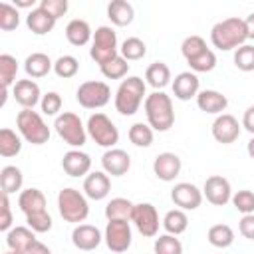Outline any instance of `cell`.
<instances>
[{"label": "cell", "instance_id": "obj_1", "mask_svg": "<svg viewBox=\"0 0 254 254\" xmlns=\"http://www.w3.org/2000/svg\"><path fill=\"white\" fill-rule=\"evenodd\" d=\"M246 40H248L246 24H244V18H238V16L220 20L210 30V42H212V46L218 48V50H222V52L238 50L240 46L246 44Z\"/></svg>", "mask_w": 254, "mask_h": 254}, {"label": "cell", "instance_id": "obj_2", "mask_svg": "<svg viewBox=\"0 0 254 254\" xmlns=\"http://www.w3.org/2000/svg\"><path fill=\"white\" fill-rule=\"evenodd\" d=\"M145 115L147 123L153 131L165 133L173 127L175 123V109H173V99L165 91H153L145 97Z\"/></svg>", "mask_w": 254, "mask_h": 254}, {"label": "cell", "instance_id": "obj_3", "mask_svg": "<svg viewBox=\"0 0 254 254\" xmlns=\"http://www.w3.org/2000/svg\"><path fill=\"white\" fill-rule=\"evenodd\" d=\"M147 83L139 75H129L123 79L115 91V109L121 115H135L143 103Z\"/></svg>", "mask_w": 254, "mask_h": 254}, {"label": "cell", "instance_id": "obj_4", "mask_svg": "<svg viewBox=\"0 0 254 254\" xmlns=\"http://www.w3.org/2000/svg\"><path fill=\"white\" fill-rule=\"evenodd\" d=\"M58 210H60V214L65 222L79 224L87 218L89 204H87V198H85L83 192H79L77 189L65 187L58 194Z\"/></svg>", "mask_w": 254, "mask_h": 254}, {"label": "cell", "instance_id": "obj_5", "mask_svg": "<svg viewBox=\"0 0 254 254\" xmlns=\"http://www.w3.org/2000/svg\"><path fill=\"white\" fill-rule=\"evenodd\" d=\"M16 127L22 139L32 145H44L50 141V127L46 125L44 117L34 109H22L16 115Z\"/></svg>", "mask_w": 254, "mask_h": 254}, {"label": "cell", "instance_id": "obj_6", "mask_svg": "<svg viewBox=\"0 0 254 254\" xmlns=\"http://www.w3.org/2000/svg\"><path fill=\"white\" fill-rule=\"evenodd\" d=\"M54 129H56V133L60 135V139H62L65 145L73 147V149L83 147L85 141H87V129H85V125L81 123L79 115H75V113H71V111L60 113V115L56 117V121H54Z\"/></svg>", "mask_w": 254, "mask_h": 254}, {"label": "cell", "instance_id": "obj_7", "mask_svg": "<svg viewBox=\"0 0 254 254\" xmlns=\"http://www.w3.org/2000/svg\"><path fill=\"white\" fill-rule=\"evenodd\" d=\"M89 56L95 64L103 65L107 62H111L113 58L119 56V46H117V34L111 26H99L93 32L91 38V48H89Z\"/></svg>", "mask_w": 254, "mask_h": 254}, {"label": "cell", "instance_id": "obj_8", "mask_svg": "<svg viewBox=\"0 0 254 254\" xmlns=\"http://www.w3.org/2000/svg\"><path fill=\"white\" fill-rule=\"evenodd\" d=\"M87 135L105 149H113L119 143V129L115 127V123L105 115V113H93L87 119Z\"/></svg>", "mask_w": 254, "mask_h": 254}, {"label": "cell", "instance_id": "obj_9", "mask_svg": "<svg viewBox=\"0 0 254 254\" xmlns=\"http://www.w3.org/2000/svg\"><path fill=\"white\" fill-rule=\"evenodd\" d=\"M75 99L81 107L85 109H99V107H105L111 99V89L105 81H83L77 91H75Z\"/></svg>", "mask_w": 254, "mask_h": 254}, {"label": "cell", "instance_id": "obj_10", "mask_svg": "<svg viewBox=\"0 0 254 254\" xmlns=\"http://www.w3.org/2000/svg\"><path fill=\"white\" fill-rule=\"evenodd\" d=\"M103 240L111 252H115V254L127 252L131 246V240H133L131 222L129 220H107Z\"/></svg>", "mask_w": 254, "mask_h": 254}, {"label": "cell", "instance_id": "obj_11", "mask_svg": "<svg viewBox=\"0 0 254 254\" xmlns=\"http://www.w3.org/2000/svg\"><path fill=\"white\" fill-rule=\"evenodd\" d=\"M131 222L135 224V228H137L145 238L157 236L159 224H161L159 212H157V208H155L151 202H139V204H135Z\"/></svg>", "mask_w": 254, "mask_h": 254}, {"label": "cell", "instance_id": "obj_12", "mask_svg": "<svg viewBox=\"0 0 254 254\" xmlns=\"http://www.w3.org/2000/svg\"><path fill=\"white\" fill-rule=\"evenodd\" d=\"M202 196H206V200L210 204H214V206H224L226 202H230L232 189H230L228 179H224L222 175H210L204 181Z\"/></svg>", "mask_w": 254, "mask_h": 254}, {"label": "cell", "instance_id": "obj_13", "mask_svg": "<svg viewBox=\"0 0 254 254\" xmlns=\"http://www.w3.org/2000/svg\"><path fill=\"white\" fill-rule=\"evenodd\" d=\"M171 200L181 210H196L202 204V190L192 183H177L171 190Z\"/></svg>", "mask_w": 254, "mask_h": 254}, {"label": "cell", "instance_id": "obj_14", "mask_svg": "<svg viewBox=\"0 0 254 254\" xmlns=\"http://www.w3.org/2000/svg\"><path fill=\"white\" fill-rule=\"evenodd\" d=\"M240 127H242V125L238 123V119H236L234 115L222 113V115H216V119L212 121L210 131H212L214 141H218V143H222V145H230V143H234V141L238 139Z\"/></svg>", "mask_w": 254, "mask_h": 254}, {"label": "cell", "instance_id": "obj_15", "mask_svg": "<svg viewBox=\"0 0 254 254\" xmlns=\"http://www.w3.org/2000/svg\"><path fill=\"white\" fill-rule=\"evenodd\" d=\"M181 157L177 153H171V151H165V153H159L153 161V173L159 181H165V183H171L179 177L181 173Z\"/></svg>", "mask_w": 254, "mask_h": 254}, {"label": "cell", "instance_id": "obj_16", "mask_svg": "<svg viewBox=\"0 0 254 254\" xmlns=\"http://www.w3.org/2000/svg\"><path fill=\"white\" fill-rule=\"evenodd\" d=\"M101 167H103V171H105L107 175H111V177H123V175H127V171L131 169V157H129L127 151L113 147V149H107V151L103 153V157H101Z\"/></svg>", "mask_w": 254, "mask_h": 254}, {"label": "cell", "instance_id": "obj_17", "mask_svg": "<svg viewBox=\"0 0 254 254\" xmlns=\"http://www.w3.org/2000/svg\"><path fill=\"white\" fill-rule=\"evenodd\" d=\"M12 95H14L16 103L22 105L24 109H34V105H38L42 101L40 85L34 79H18L12 87Z\"/></svg>", "mask_w": 254, "mask_h": 254}, {"label": "cell", "instance_id": "obj_18", "mask_svg": "<svg viewBox=\"0 0 254 254\" xmlns=\"http://www.w3.org/2000/svg\"><path fill=\"white\" fill-rule=\"evenodd\" d=\"M101 240H103V236H101L99 228L93 224H77L71 232V244L83 252L95 250L101 244Z\"/></svg>", "mask_w": 254, "mask_h": 254}, {"label": "cell", "instance_id": "obj_19", "mask_svg": "<svg viewBox=\"0 0 254 254\" xmlns=\"http://www.w3.org/2000/svg\"><path fill=\"white\" fill-rule=\"evenodd\" d=\"M200 81L194 71H181L173 79V95L181 101H189L198 95Z\"/></svg>", "mask_w": 254, "mask_h": 254}, {"label": "cell", "instance_id": "obj_20", "mask_svg": "<svg viewBox=\"0 0 254 254\" xmlns=\"http://www.w3.org/2000/svg\"><path fill=\"white\" fill-rule=\"evenodd\" d=\"M111 190V181L105 171L89 173L83 181V194L91 200H103Z\"/></svg>", "mask_w": 254, "mask_h": 254}, {"label": "cell", "instance_id": "obj_21", "mask_svg": "<svg viewBox=\"0 0 254 254\" xmlns=\"http://www.w3.org/2000/svg\"><path fill=\"white\" fill-rule=\"evenodd\" d=\"M62 169L69 177H83L89 175L91 169V157L79 149H69L62 159Z\"/></svg>", "mask_w": 254, "mask_h": 254}, {"label": "cell", "instance_id": "obj_22", "mask_svg": "<svg viewBox=\"0 0 254 254\" xmlns=\"http://www.w3.org/2000/svg\"><path fill=\"white\" fill-rule=\"evenodd\" d=\"M196 105L200 111L210 113V115H222V111L228 107V99L224 93L216 89H202L196 95Z\"/></svg>", "mask_w": 254, "mask_h": 254}, {"label": "cell", "instance_id": "obj_23", "mask_svg": "<svg viewBox=\"0 0 254 254\" xmlns=\"http://www.w3.org/2000/svg\"><path fill=\"white\" fill-rule=\"evenodd\" d=\"M56 18L52 16V14H48L44 8H34V10H30V14L26 16V26H28V30L32 32V34H36V36H46V34H50L52 30H54V26H56Z\"/></svg>", "mask_w": 254, "mask_h": 254}, {"label": "cell", "instance_id": "obj_24", "mask_svg": "<svg viewBox=\"0 0 254 254\" xmlns=\"http://www.w3.org/2000/svg\"><path fill=\"white\" fill-rule=\"evenodd\" d=\"M36 240V232L28 226H14L6 232V244L14 252H28Z\"/></svg>", "mask_w": 254, "mask_h": 254}, {"label": "cell", "instance_id": "obj_25", "mask_svg": "<svg viewBox=\"0 0 254 254\" xmlns=\"http://www.w3.org/2000/svg\"><path fill=\"white\" fill-rule=\"evenodd\" d=\"M52 69H54V62L50 60L48 54L34 52V54H30V56L24 60V71H26L28 77H32V79L46 77Z\"/></svg>", "mask_w": 254, "mask_h": 254}, {"label": "cell", "instance_id": "obj_26", "mask_svg": "<svg viewBox=\"0 0 254 254\" xmlns=\"http://www.w3.org/2000/svg\"><path fill=\"white\" fill-rule=\"evenodd\" d=\"M18 206H20V210L26 216L36 214V212H42V210H46V196H44V192L40 189H32L30 187V189H26V190L20 192Z\"/></svg>", "mask_w": 254, "mask_h": 254}, {"label": "cell", "instance_id": "obj_27", "mask_svg": "<svg viewBox=\"0 0 254 254\" xmlns=\"http://www.w3.org/2000/svg\"><path fill=\"white\" fill-rule=\"evenodd\" d=\"M65 38H67V42L71 46H77L79 48V46H85L93 38V32H91V28H89V24L85 20L73 18L65 26Z\"/></svg>", "mask_w": 254, "mask_h": 254}, {"label": "cell", "instance_id": "obj_28", "mask_svg": "<svg viewBox=\"0 0 254 254\" xmlns=\"http://www.w3.org/2000/svg\"><path fill=\"white\" fill-rule=\"evenodd\" d=\"M107 18L111 20V24L123 28V26H129L133 22L135 10L127 0H113L107 6Z\"/></svg>", "mask_w": 254, "mask_h": 254}, {"label": "cell", "instance_id": "obj_29", "mask_svg": "<svg viewBox=\"0 0 254 254\" xmlns=\"http://www.w3.org/2000/svg\"><path fill=\"white\" fill-rule=\"evenodd\" d=\"M145 83L155 87V91H161L165 85L171 83V67L165 62H153L145 69Z\"/></svg>", "mask_w": 254, "mask_h": 254}, {"label": "cell", "instance_id": "obj_30", "mask_svg": "<svg viewBox=\"0 0 254 254\" xmlns=\"http://www.w3.org/2000/svg\"><path fill=\"white\" fill-rule=\"evenodd\" d=\"M133 210H135V204L129 198L117 196V198H111L107 202V206H105V218L107 220H129L131 222Z\"/></svg>", "mask_w": 254, "mask_h": 254}, {"label": "cell", "instance_id": "obj_31", "mask_svg": "<svg viewBox=\"0 0 254 254\" xmlns=\"http://www.w3.org/2000/svg\"><path fill=\"white\" fill-rule=\"evenodd\" d=\"M0 185H2V192L6 194H14L18 190H22L24 185V175L18 167L14 165H6L0 171Z\"/></svg>", "mask_w": 254, "mask_h": 254}, {"label": "cell", "instance_id": "obj_32", "mask_svg": "<svg viewBox=\"0 0 254 254\" xmlns=\"http://www.w3.org/2000/svg\"><path fill=\"white\" fill-rule=\"evenodd\" d=\"M22 151V135L12 131L10 127L0 129V155L2 157H16Z\"/></svg>", "mask_w": 254, "mask_h": 254}, {"label": "cell", "instance_id": "obj_33", "mask_svg": "<svg viewBox=\"0 0 254 254\" xmlns=\"http://www.w3.org/2000/svg\"><path fill=\"white\" fill-rule=\"evenodd\" d=\"M161 224H163V228L167 230V234L179 236V234H183V232L189 228V216H187L185 210L173 208V210H169V212L165 214V218H163Z\"/></svg>", "mask_w": 254, "mask_h": 254}, {"label": "cell", "instance_id": "obj_34", "mask_svg": "<svg viewBox=\"0 0 254 254\" xmlns=\"http://www.w3.org/2000/svg\"><path fill=\"white\" fill-rule=\"evenodd\" d=\"M206 238L214 248H228L234 242V230L228 224H214L208 228Z\"/></svg>", "mask_w": 254, "mask_h": 254}, {"label": "cell", "instance_id": "obj_35", "mask_svg": "<svg viewBox=\"0 0 254 254\" xmlns=\"http://www.w3.org/2000/svg\"><path fill=\"white\" fill-rule=\"evenodd\" d=\"M145 54H147V46H145V42H143L141 38H135V36L123 40V44H121V48H119V56L125 58L127 62L143 60Z\"/></svg>", "mask_w": 254, "mask_h": 254}, {"label": "cell", "instance_id": "obj_36", "mask_svg": "<svg viewBox=\"0 0 254 254\" xmlns=\"http://www.w3.org/2000/svg\"><path fill=\"white\" fill-rule=\"evenodd\" d=\"M16 73H18V62H16V58L10 56V54H2L0 56V81H2V89H8L10 85L14 87Z\"/></svg>", "mask_w": 254, "mask_h": 254}, {"label": "cell", "instance_id": "obj_37", "mask_svg": "<svg viewBox=\"0 0 254 254\" xmlns=\"http://www.w3.org/2000/svg\"><path fill=\"white\" fill-rule=\"evenodd\" d=\"M129 141L135 145V147H151L153 143V137H155V131L149 127V123H133L129 127Z\"/></svg>", "mask_w": 254, "mask_h": 254}, {"label": "cell", "instance_id": "obj_38", "mask_svg": "<svg viewBox=\"0 0 254 254\" xmlns=\"http://www.w3.org/2000/svg\"><path fill=\"white\" fill-rule=\"evenodd\" d=\"M54 71H56L58 77L69 79V77H73V75L79 71V62H77L75 56H69V54L60 56V58L54 62Z\"/></svg>", "mask_w": 254, "mask_h": 254}, {"label": "cell", "instance_id": "obj_39", "mask_svg": "<svg viewBox=\"0 0 254 254\" xmlns=\"http://www.w3.org/2000/svg\"><path fill=\"white\" fill-rule=\"evenodd\" d=\"M99 69H101L103 77H107V79H121V77H125L127 71H129V62H127L125 58L117 56V58H113L111 62L99 65Z\"/></svg>", "mask_w": 254, "mask_h": 254}, {"label": "cell", "instance_id": "obj_40", "mask_svg": "<svg viewBox=\"0 0 254 254\" xmlns=\"http://www.w3.org/2000/svg\"><path fill=\"white\" fill-rule=\"evenodd\" d=\"M20 26V12L14 4L2 2L0 4V28L4 32H12Z\"/></svg>", "mask_w": 254, "mask_h": 254}, {"label": "cell", "instance_id": "obj_41", "mask_svg": "<svg viewBox=\"0 0 254 254\" xmlns=\"http://www.w3.org/2000/svg\"><path fill=\"white\" fill-rule=\"evenodd\" d=\"M206 50H208V48H206V42H204V38H200V36H187V38L183 40V44H181V52H183V56H185L187 62L198 58V56H200L202 52H206Z\"/></svg>", "mask_w": 254, "mask_h": 254}, {"label": "cell", "instance_id": "obj_42", "mask_svg": "<svg viewBox=\"0 0 254 254\" xmlns=\"http://www.w3.org/2000/svg\"><path fill=\"white\" fill-rule=\"evenodd\" d=\"M155 254H183V244L173 234H161L153 246Z\"/></svg>", "mask_w": 254, "mask_h": 254}, {"label": "cell", "instance_id": "obj_43", "mask_svg": "<svg viewBox=\"0 0 254 254\" xmlns=\"http://www.w3.org/2000/svg\"><path fill=\"white\" fill-rule=\"evenodd\" d=\"M187 64L190 65V71H194V73H206V71H212L216 67V54L208 48L198 58H194V60H190Z\"/></svg>", "mask_w": 254, "mask_h": 254}, {"label": "cell", "instance_id": "obj_44", "mask_svg": "<svg viewBox=\"0 0 254 254\" xmlns=\"http://www.w3.org/2000/svg\"><path fill=\"white\" fill-rule=\"evenodd\" d=\"M234 65L240 71H254V46L244 44L234 50Z\"/></svg>", "mask_w": 254, "mask_h": 254}, {"label": "cell", "instance_id": "obj_45", "mask_svg": "<svg viewBox=\"0 0 254 254\" xmlns=\"http://www.w3.org/2000/svg\"><path fill=\"white\" fill-rule=\"evenodd\" d=\"M230 202L234 204V208L242 214H254V192L248 189H242L238 192L232 194Z\"/></svg>", "mask_w": 254, "mask_h": 254}, {"label": "cell", "instance_id": "obj_46", "mask_svg": "<svg viewBox=\"0 0 254 254\" xmlns=\"http://www.w3.org/2000/svg\"><path fill=\"white\" fill-rule=\"evenodd\" d=\"M62 105H64V101H62V95H60L58 91H48V93L42 95L40 107H42V113H44V115H54V117H58L60 111H62Z\"/></svg>", "mask_w": 254, "mask_h": 254}, {"label": "cell", "instance_id": "obj_47", "mask_svg": "<svg viewBox=\"0 0 254 254\" xmlns=\"http://www.w3.org/2000/svg\"><path fill=\"white\" fill-rule=\"evenodd\" d=\"M26 224H28V228H32L34 232L44 234V232L52 230V216H50L48 210H42V212H36V214L26 216Z\"/></svg>", "mask_w": 254, "mask_h": 254}, {"label": "cell", "instance_id": "obj_48", "mask_svg": "<svg viewBox=\"0 0 254 254\" xmlns=\"http://www.w3.org/2000/svg\"><path fill=\"white\" fill-rule=\"evenodd\" d=\"M38 6L44 8L48 14H52L56 20L67 12V0H40Z\"/></svg>", "mask_w": 254, "mask_h": 254}, {"label": "cell", "instance_id": "obj_49", "mask_svg": "<svg viewBox=\"0 0 254 254\" xmlns=\"http://www.w3.org/2000/svg\"><path fill=\"white\" fill-rule=\"evenodd\" d=\"M0 210H2V214H0V230L2 232H8L10 228H12V208H10V198H8V194L6 192H2V196H0Z\"/></svg>", "mask_w": 254, "mask_h": 254}, {"label": "cell", "instance_id": "obj_50", "mask_svg": "<svg viewBox=\"0 0 254 254\" xmlns=\"http://www.w3.org/2000/svg\"><path fill=\"white\" fill-rule=\"evenodd\" d=\"M238 230L244 238L254 240V214H242V218L238 222Z\"/></svg>", "mask_w": 254, "mask_h": 254}, {"label": "cell", "instance_id": "obj_51", "mask_svg": "<svg viewBox=\"0 0 254 254\" xmlns=\"http://www.w3.org/2000/svg\"><path fill=\"white\" fill-rule=\"evenodd\" d=\"M242 127L254 137V105H250L242 115Z\"/></svg>", "mask_w": 254, "mask_h": 254}, {"label": "cell", "instance_id": "obj_52", "mask_svg": "<svg viewBox=\"0 0 254 254\" xmlns=\"http://www.w3.org/2000/svg\"><path fill=\"white\" fill-rule=\"evenodd\" d=\"M26 254H52V250L44 244V242H40V240H36L32 246H30V250L26 252Z\"/></svg>", "mask_w": 254, "mask_h": 254}, {"label": "cell", "instance_id": "obj_53", "mask_svg": "<svg viewBox=\"0 0 254 254\" xmlns=\"http://www.w3.org/2000/svg\"><path fill=\"white\" fill-rule=\"evenodd\" d=\"M244 24H246V32H248V40H254V12L248 14L244 18Z\"/></svg>", "mask_w": 254, "mask_h": 254}, {"label": "cell", "instance_id": "obj_54", "mask_svg": "<svg viewBox=\"0 0 254 254\" xmlns=\"http://www.w3.org/2000/svg\"><path fill=\"white\" fill-rule=\"evenodd\" d=\"M14 6H16V8H32V10H34L36 0H14ZM36 8H38V6H36Z\"/></svg>", "mask_w": 254, "mask_h": 254}, {"label": "cell", "instance_id": "obj_55", "mask_svg": "<svg viewBox=\"0 0 254 254\" xmlns=\"http://www.w3.org/2000/svg\"><path fill=\"white\" fill-rule=\"evenodd\" d=\"M246 151H248V155H250V159H254V137L248 141V145H246Z\"/></svg>", "mask_w": 254, "mask_h": 254}, {"label": "cell", "instance_id": "obj_56", "mask_svg": "<svg viewBox=\"0 0 254 254\" xmlns=\"http://www.w3.org/2000/svg\"><path fill=\"white\" fill-rule=\"evenodd\" d=\"M6 254H26V252H14V250H10V252H6Z\"/></svg>", "mask_w": 254, "mask_h": 254}]
</instances>
